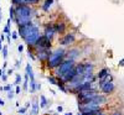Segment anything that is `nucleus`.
<instances>
[{
    "instance_id": "nucleus-1",
    "label": "nucleus",
    "mask_w": 124,
    "mask_h": 115,
    "mask_svg": "<svg viewBox=\"0 0 124 115\" xmlns=\"http://www.w3.org/2000/svg\"><path fill=\"white\" fill-rule=\"evenodd\" d=\"M32 16H34V10L29 5H25V4L16 5V7H15V21H16L17 26H23V25L31 22V17Z\"/></svg>"
},
{
    "instance_id": "nucleus-2",
    "label": "nucleus",
    "mask_w": 124,
    "mask_h": 115,
    "mask_svg": "<svg viewBox=\"0 0 124 115\" xmlns=\"http://www.w3.org/2000/svg\"><path fill=\"white\" fill-rule=\"evenodd\" d=\"M67 56V52L63 50V48H57L52 53H51V56L48 57V59L46 61L47 62V68L50 69H55L57 68L62 62L65 61V57Z\"/></svg>"
},
{
    "instance_id": "nucleus-3",
    "label": "nucleus",
    "mask_w": 124,
    "mask_h": 115,
    "mask_svg": "<svg viewBox=\"0 0 124 115\" xmlns=\"http://www.w3.org/2000/svg\"><path fill=\"white\" fill-rule=\"evenodd\" d=\"M39 37H40V30H39V27H37L36 25H32V27L29 30V32H27L26 36L24 37V41L26 42V45L34 46Z\"/></svg>"
},
{
    "instance_id": "nucleus-4",
    "label": "nucleus",
    "mask_w": 124,
    "mask_h": 115,
    "mask_svg": "<svg viewBox=\"0 0 124 115\" xmlns=\"http://www.w3.org/2000/svg\"><path fill=\"white\" fill-rule=\"evenodd\" d=\"M75 66H76V65H75V59H71V58L65 59V61L56 68V71H55L56 77H60V78H61L67 71H70L71 68H73Z\"/></svg>"
},
{
    "instance_id": "nucleus-5",
    "label": "nucleus",
    "mask_w": 124,
    "mask_h": 115,
    "mask_svg": "<svg viewBox=\"0 0 124 115\" xmlns=\"http://www.w3.org/2000/svg\"><path fill=\"white\" fill-rule=\"evenodd\" d=\"M52 51L50 48H37V53H36V58L40 62H46L48 59V57L51 56Z\"/></svg>"
},
{
    "instance_id": "nucleus-6",
    "label": "nucleus",
    "mask_w": 124,
    "mask_h": 115,
    "mask_svg": "<svg viewBox=\"0 0 124 115\" xmlns=\"http://www.w3.org/2000/svg\"><path fill=\"white\" fill-rule=\"evenodd\" d=\"M34 46L36 48H50L51 47V40L47 38L45 35H42V36H40L37 38V41L35 42Z\"/></svg>"
},
{
    "instance_id": "nucleus-7",
    "label": "nucleus",
    "mask_w": 124,
    "mask_h": 115,
    "mask_svg": "<svg viewBox=\"0 0 124 115\" xmlns=\"http://www.w3.org/2000/svg\"><path fill=\"white\" fill-rule=\"evenodd\" d=\"M98 86H99V89L104 94H110V93H113V90L116 89V86H114V83H113L112 80L110 82H106V83H98Z\"/></svg>"
},
{
    "instance_id": "nucleus-8",
    "label": "nucleus",
    "mask_w": 124,
    "mask_h": 115,
    "mask_svg": "<svg viewBox=\"0 0 124 115\" xmlns=\"http://www.w3.org/2000/svg\"><path fill=\"white\" fill-rule=\"evenodd\" d=\"M75 38H76L75 34H67V35H65L63 37L61 38L60 43H61L62 46H67V45H71V43H73V42H75Z\"/></svg>"
},
{
    "instance_id": "nucleus-9",
    "label": "nucleus",
    "mask_w": 124,
    "mask_h": 115,
    "mask_svg": "<svg viewBox=\"0 0 124 115\" xmlns=\"http://www.w3.org/2000/svg\"><path fill=\"white\" fill-rule=\"evenodd\" d=\"M76 76H77V72H76V68L73 67V68H71L70 71H67V72H66V73H65V74L62 76L61 78L63 79L66 83H68V82H71L72 79H73Z\"/></svg>"
},
{
    "instance_id": "nucleus-10",
    "label": "nucleus",
    "mask_w": 124,
    "mask_h": 115,
    "mask_svg": "<svg viewBox=\"0 0 124 115\" xmlns=\"http://www.w3.org/2000/svg\"><path fill=\"white\" fill-rule=\"evenodd\" d=\"M56 34V29H55V26H46V29H45V32H44V35L47 37V38H52L54 37V35Z\"/></svg>"
},
{
    "instance_id": "nucleus-11",
    "label": "nucleus",
    "mask_w": 124,
    "mask_h": 115,
    "mask_svg": "<svg viewBox=\"0 0 124 115\" xmlns=\"http://www.w3.org/2000/svg\"><path fill=\"white\" fill-rule=\"evenodd\" d=\"M91 100H92V101H94V103H97V104H99V105H102V104H104V103H106L107 99H106L104 95H102V94L98 93L97 95H96V97H93ZM88 101H89V100H88Z\"/></svg>"
},
{
    "instance_id": "nucleus-12",
    "label": "nucleus",
    "mask_w": 124,
    "mask_h": 115,
    "mask_svg": "<svg viewBox=\"0 0 124 115\" xmlns=\"http://www.w3.org/2000/svg\"><path fill=\"white\" fill-rule=\"evenodd\" d=\"M31 105H32V110H31V114L32 115H37L39 114V108H40V103H39V99H34L32 103H31Z\"/></svg>"
},
{
    "instance_id": "nucleus-13",
    "label": "nucleus",
    "mask_w": 124,
    "mask_h": 115,
    "mask_svg": "<svg viewBox=\"0 0 124 115\" xmlns=\"http://www.w3.org/2000/svg\"><path fill=\"white\" fill-rule=\"evenodd\" d=\"M78 56H79V50H78V48L70 50V51L67 52V57H68V58H71V59H76Z\"/></svg>"
},
{
    "instance_id": "nucleus-14",
    "label": "nucleus",
    "mask_w": 124,
    "mask_h": 115,
    "mask_svg": "<svg viewBox=\"0 0 124 115\" xmlns=\"http://www.w3.org/2000/svg\"><path fill=\"white\" fill-rule=\"evenodd\" d=\"M109 73H110V71H109L108 68H103V69L99 71V73L97 74V78H98V79H103L104 77H107Z\"/></svg>"
},
{
    "instance_id": "nucleus-15",
    "label": "nucleus",
    "mask_w": 124,
    "mask_h": 115,
    "mask_svg": "<svg viewBox=\"0 0 124 115\" xmlns=\"http://www.w3.org/2000/svg\"><path fill=\"white\" fill-rule=\"evenodd\" d=\"M26 74L29 76V78H30V80H32V79H35V76H34V72H32V67H31V65L30 63H27L26 65Z\"/></svg>"
},
{
    "instance_id": "nucleus-16",
    "label": "nucleus",
    "mask_w": 124,
    "mask_h": 115,
    "mask_svg": "<svg viewBox=\"0 0 124 115\" xmlns=\"http://www.w3.org/2000/svg\"><path fill=\"white\" fill-rule=\"evenodd\" d=\"M48 104V100L45 95H40V108H46Z\"/></svg>"
},
{
    "instance_id": "nucleus-17",
    "label": "nucleus",
    "mask_w": 124,
    "mask_h": 115,
    "mask_svg": "<svg viewBox=\"0 0 124 115\" xmlns=\"http://www.w3.org/2000/svg\"><path fill=\"white\" fill-rule=\"evenodd\" d=\"M55 29H56V32L62 34V32L65 31V24H63V22H57V24L55 25Z\"/></svg>"
},
{
    "instance_id": "nucleus-18",
    "label": "nucleus",
    "mask_w": 124,
    "mask_h": 115,
    "mask_svg": "<svg viewBox=\"0 0 124 115\" xmlns=\"http://www.w3.org/2000/svg\"><path fill=\"white\" fill-rule=\"evenodd\" d=\"M37 90V83L35 79L30 80V93H35Z\"/></svg>"
},
{
    "instance_id": "nucleus-19",
    "label": "nucleus",
    "mask_w": 124,
    "mask_h": 115,
    "mask_svg": "<svg viewBox=\"0 0 124 115\" xmlns=\"http://www.w3.org/2000/svg\"><path fill=\"white\" fill-rule=\"evenodd\" d=\"M9 19L11 20V21H15V6L14 5H11L10 6V9H9Z\"/></svg>"
},
{
    "instance_id": "nucleus-20",
    "label": "nucleus",
    "mask_w": 124,
    "mask_h": 115,
    "mask_svg": "<svg viewBox=\"0 0 124 115\" xmlns=\"http://www.w3.org/2000/svg\"><path fill=\"white\" fill-rule=\"evenodd\" d=\"M52 4H54V0H46V1L44 3V5H42V10L44 11H48V9L51 7Z\"/></svg>"
},
{
    "instance_id": "nucleus-21",
    "label": "nucleus",
    "mask_w": 124,
    "mask_h": 115,
    "mask_svg": "<svg viewBox=\"0 0 124 115\" xmlns=\"http://www.w3.org/2000/svg\"><path fill=\"white\" fill-rule=\"evenodd\" d=\"M29 76L27 74H25V77H24V83H23V89L26 92L27 89H29Z\"/></svg>"
},
{
    "instance_id": "nucleus-22",
    "label": "nucleus",
    "mask_w": 124,
    "mask_h": 115,
    "mask_svg": "<svg viewBox=\"0 0 124 115\" xmlns=\"http://www.w3.org/2000/svg\"><path fill=\"white\" fill-rule=\"evenodd\" d=\"M39 3V0H20V5L21 4H25V5H27V4H37Z\"/></svg>"
},
{
    "instance_id": "nucleus-23",
    "label": "nucleus",
    "mask_w": 124,
    "mask_h": 115,
    "mask_svg": "<svg viewBox=\"0 0 124 115\" xmlns=\"http://www.w3.org/2000/svg\"><path fill=\"white\" fill-rule=\"evenodd\" d=\"M23 82V77L20 76V74H16L15 76V82H14V86L16 87V86H20V83Z\"/></svg>"
},
{
    "instance_id": "nucleus-24",
    "label": "nucleus",
    "mask_w": 124,
    "mask_h": 115,
    "mask_svg": "<svg viewBox=\"0 0 124 115\" xmlns=\"http://www.w3.org/2000/svg\"><path fill=\"white\" fill-rule=\"evenodd\" d=\"M47 80H48V83L50 84H56L57 86V82H58V79L56 78V77H47Z\"/></svg>"
},
{
    "instance_id": "nucleus-25",
    "label": "nucleus",
    "mask_w": 124,
    "mask_h": 115,
    "mask_svg": "<svg viewBox=\"0 0 124 115\" xmlns=\"http://www.w3.org/2000/svg\"><path fill=\"white\" fill-rule=\"evenodd\" d=\"M27 109H29L27 107H23V108H19V111H17V113H19V115H23V114H25V113L27 111Z\"/></svg>"
},
{
    "instance_id": "nucleus-26",
    "label": "nucleus",
    "mask_w": 124,
    "mask_h": 115,
    "mask_svg": "<svg viewBox=\"0 0 124 115\" xmlns=\"http://www.w3.org/2000/svg\"><path fill=\"white\" fill-rule=\"evenodd\" d=\"M1 52H3V57H4V59H6V58H8V46H4Z\"/></svg>"
},
{
    "instance_id": "nucleus-27",
    "label": "nucleus",
    "mask_w": 124,
    "mask_h": 115,
    "mask_svg": "<svg viewBox=\"0 0 124 115\" xmlns=\"http://www.w3.org/2000/svg\"><path fill=\"white\" fill-rule=\"evenodd\" d=\"M6 95H8V98H9V99H13V98H14V95H15V92L11 89V90H9V92H8Z\"/></svg>"
},
{
    "instance_id": "nucleus-28",
    "label": "nucleus",
    "mask_w": 124,
    "mask_h": 115,
    "mask_svg": "<svg viewBox=\"0 0 124 115\" xmlns=\"http://www.w3.org/2000/svg\"><path fill=\"white\" fill-rule=\"evenodd\" d=\"M27 57H29V58H31V59H32V61H35V59H36V57L34 56V53H32V52H31L30 50H29V53H27Z\"/></svg>"
},
{
    "instance_id": "nucleus-29",
    "label": "nucleus",
    "mask_w": 124,
    "mask_h": 115,
    "mask_svg": "<svg viewBox=\"0 0 124 115\" xmlns=\"http://www.w3.org/2000/svg\"><path fill=\"white\" fill-rule=\"evenodd\" d=\"M11 89H13V86L11 84H6L4 87V92H9V90H11Z\"/></svg>"
},
{
    "instance_id": "nucleus-30",
    "label": "nucleus",
    "mask_w": 124,
    "mask_h": 115,
    "mask_svg": "<svg viewBox=\"0 0 124 115\" xmlns=\"http://www.w3.org/2000/svg\"><path fill=\"white\" fill-rule=\"evenodd\" d=\"M11 37H13L14 40H16V38L19 37V32H17V31H14V32H11Z\"/></svg>"
},
{
    "instance_id": "nucleus-31",
    "label": "nucleus",
    "mask_w": 124,
    "mask_h": 115,
    "mask_svg": "<svg viewBox=\"0 0 124 115\" xmlns=\"http://www.w3.org/2000/svg\"><path fill=\"white\" fill-rule=\"evenodd\" d=\"M13 73H14V68H9V69L6 71V74H8V76H11Z\"/></svg>"
},
{
    "instance_id": "nucleus-32",
    "label": "nucleus",
    "mask_w": 124,
    "mask_h": 115,
    "mask_svg": "<svg viewBox=\"0 0 124 115\" xmlns=\"http://www.w3.org/2000/svg\"><path fill=\"white\" fill-rule=\"evenodd\" d=\"M17 51H19V53H23V51H24V46H23V45H19V46H17Z\"/></svg>"
},
{
    "instance_id": "nucleus-33",
    "label": "nucleus",
    "mask_w": 124,
    "mask_h": 115,
    "mask_svg": "<svg viewBox=\"0 0 124 115\" xmlns=\"http://www.w3.org/2000/svg\"><path fill=\"white\" fill-rule=\"evenodd\" d=\"M20 66H21V59H17L16 62H15V68H20Z\"/></svg>"
},
{
    "instance_id": "nucleus-34",
    "label": "nucleus",
    "mask_w": 124,
    "mask_h": 115,
    "mask_svg": "<svg viewBox=\"0 0 124 115\" xmlns=\"http://www.w3.org/2000/svg\"><path fill=\"white\" fill-rule=\"evenodd\" d=\"M21 93V88H20V86H16L15 88V94H20Z\"/></svg>"
},
{
    "instance_id": "nucleus-35",
    "label": "nucleus",
    "mask_w": 124,
    "mask_h": 115,
    "mask_svg": "<svg viewBox=\"0 0 124 115\" xmlns=\"http://www.w3.org/2000/svg\"><path fill=\"white\" fill-rule=\"evenodd\" d=\"M8 77H9L8 74H3V76H1V79H3L4 82H6V80H8Z\"/></svg>"
},
{
    "instance_id": "nucleus-36",
    "label": "nucleus",
    "mask_w": 124,
    "mask_h": 115,
    "mask_svg": "<svg viewBox=\"0 0 124 115\" xmlns=\"http://www.w3.org/2000/svg\"><path fill=\"white\" fill-rule=\"evenodd\" d=\"M62 110H63V108H62L61 105H60V107H57V111H58V113H61Z\"/></svg>"
},
{
    "instance_id": "nucleus-37",
    "label": "nucleus",
    "mask_w": 124,
    "mask_h": 115,
    "mask_svg": "<svg viewBox=\"0 0 124 115\" xmlns=\"http://www.w3.org/2000/svg\"><path fill=\"white\" fill-rule=\"evenodd\" d=\"M3 105H5V101L3 99H0V107H3Z\"/></svg>"
},
{
    "instance_id": "nucleus-38",
    "label": "nucleus",
    "mask_w": 124,
    "mask_h": 115,
    "mask_svg": "<svg viewBox=\"0 0 124 115\" xmlns=\"http://www.w3.org/2000/svg\"><path fill=\"white\" fill-rule=\"evenodd\" d=\"M119 66H124V58L119 61Z\"/></svg>"
},
{
    "instance_id": "nucleus-39",
    "label": "nucleus",
    "mask_w": 124,
    "mask_h": 115,
    "mask_svg": "<svg viewBox=\"0 0 124 115\" xmlns=\"http://www.w3.org/2000/svg\"><path fill=\"white\" fill-rule=\"evenodd\" d=\"M1 43H3V41H1V38H0V51H3V47H4Z\"/></svg>"
},
{
    "instance_id": "nucleus-40",
    "label": "nucleus",
    "mask_w": 124,
    "mask_h": 115,
    "mask_svg": "<svg viewBox=\"0 0 124 115\" xmlns=\"http://www.w3.org/2000/svg\"><path fill=\"white\" fill-rule=\"evenodd\" d=\"M112 115H122V113H120V111H114Z\"/></svg>"
},
{
    "instance_id": "nucleus-41",
    "label": "nucleus",
    "mask_w": 124,
    "mask_h": 115,
    "mask_svg": "<svg viewBox=\"0 0 124 115\" xmlns=\"http://www.w3.org/2000/svg\"><path fill=\"white\" fill-rule=\"evenodd\" d=\"M6 67H8V62L5 61V62H4V63H3V68H6Z\"/></svg>"
},
{
    "instance_id": "nucleus-42",
    "label": "nucleus",
    "mask_w": 124,
    "mask_h": 115,
    "mask_svg": "<svg viewBox=\"0 0 124 115\" xmlns=\"http://www.w3.org/2000/svg\"><path fill=\"white\" fill-rule=\"evenodd\" d=\"M41 89V84H40V83H37V90H40Z\"/></svg>"
},
{
    "instance_id": "nucleus-43",
    "label": "nucleus",
    "mask_w": 124,
    "mask_h": 115,
    "mask_svg": "<svg viewBox=\"0 0 124 115\" xmlns=\"http://www.w3.org/2000/svg\"><path fill=\"white\" fill-rule=\"evenodd\" d=\"M0 38H1V41H4V38H5V35H1V36H0Z\"/></svg>"
},
{
    "instance_id": "nucleus-44",
    "label": "nucleus",
    "mask_w": 124,
    "mask_h": 115,
    "mask_svg": "<svg viewBox=\"0 0 124 115\" xmlns=\"http://www.w3.org/2000/svg\"><path fill=\"white\" fill-rule=\"evenodd\" d=\"M0 92H4V87H0Z\"/></svg>"
},
{
    "instance_id": "nucleus-45",
    "label": "nucleus",
    "mask_w": 124,
    "mask_h": 115,
    "mask_svg": "<svg viewBox=\"0 0 124 115\" xmlns=\"http://www.w3.org/2000/svg\"><path fill=\"white\" fill-rule=\"evenodd\" d=\"M65 115H72V113H66Z\"/></svg>"
},
{
    "instance_id": "nucleus-46",
    "label": "nucleus",
    "mask_w": 124,
    "mask_h": 115,
    "mask_svg": "<svg viewBox=\"0 0 124 115\" xmlns=\"http://www.w3.org/2000/svg\"><path fill=\"white\" fill-rule=\"evenodd\" d=\"M78 115H83V114H82V113H78Z\"/></svg>"
},
{
    "instance_id": "nucleus-47",
    "label": "nucleus",
    "mask_w": 124,
    "mask_h": 115,
    "mask_svg": "<svg viewBox=\"0 0 124 115\" xmlns=\"http://www.w3.org/2000/svg\"><path fill=\"white\" fill-rule=\"evenodd\" d=\"M0 20H1V14H0Z\"/></svg>"
},
{
    "instance_id": "nucleus-48",
    "label": "nucleus",
    "mask_w": 124,
    "mask_h": 115,
    "mask_svg": "<svg viewBox=\"0 0 124 115\" xmlns=\"http://www.w3.org/2000/svg\"><path fill=\"white\" fill-rule=\"evenodd\" d=\"M0 115H3V113H1V111H0Z\"/></svg>"
},
{
    "instance_id": "nucleus-49",
    "label": "nucleus",
    "mask_w": 124,
    "mask_h": 115,
    "mask_svg": "<svg viewBox=\"0 0 124 115\" xmlns=\"http://www.w3.org/2000/svg\"><path fill=\"white\" fill-rule=\"evenodd\" d=\"M0 14H1V9H0Z\"/></svg>"
},
{
    "instance_id": "nucleus-50",
    "label": "nucleus",
    "mask_w": 124,
    "mask_h": 115,
    "mask_svg": "<svg viewBox=\"0 0 124 115\" xmlns=\"http://www.w3.org/2000/svg\"><path fill=\"white\" fill-rule=\"evenodd\" d=\"M23 115H25V114H23Z\"/></svg>"
}]
</instances>
